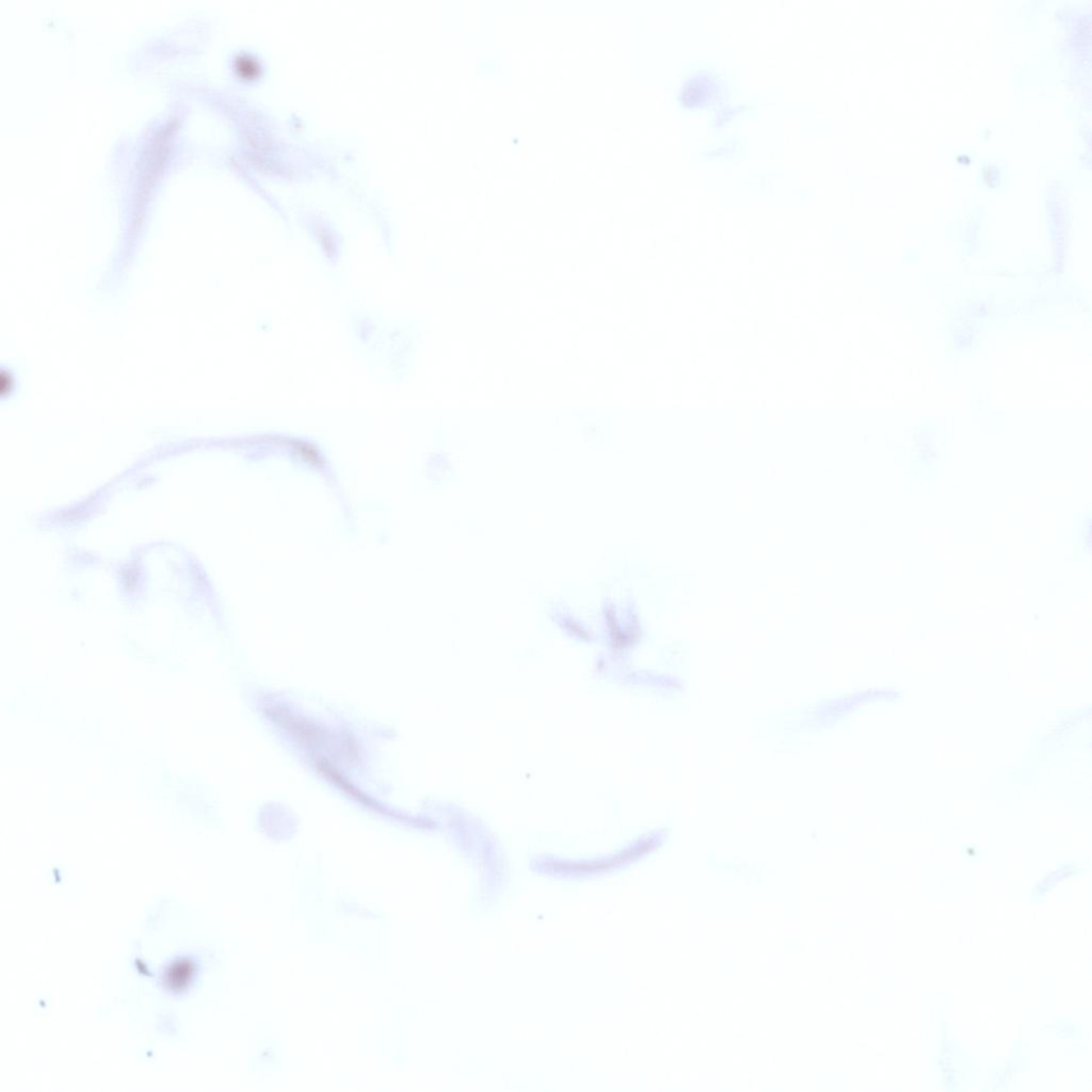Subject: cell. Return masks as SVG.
Masks as SVG:
<instances>
[{
  "label": "cell",
  "instance_id": "cell-1",
  "mask_svg": "<svg viewBox=\"0 0 1092 1092\" xmlns=\"http://www.w3.org/2000/svg\"><path fill=\"white\" fill-rule=\"evenodd\" d=\"M716 93L717 85L714 78L709 74H698L686 80L681 92V100L687 107L702 106L712 102Z\"/></svg>",
  "mask_w": 1092,
  "mask_h": 1092
}]
</instances>
